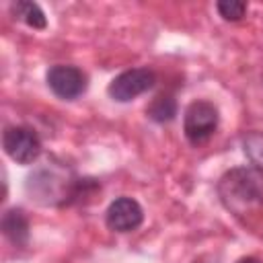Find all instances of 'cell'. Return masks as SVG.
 Returning a JSON list of instances; mask_svg holds the SVG:
<instances>
[{"mask_svg": "<svg viewBox=\"0 0 263 263\" xmlns=\"http://www.w3.org/2000/svg\"><path fill=\"white\" fill-rule=\"evenodd\" d=\"M218 195L228 212L242 216L263 203V181L257 171L236 166L220 177Z\"/></svg>", "mask_w": 263, "mask_h": 263, "instance_id": "cell-2", "label": "cell"}, {"mask_svg": "<svg viewBox=\"0 0 263 263\" xmlns=\"http://www.w3.org/2000/svg\"><path fill=\"white\" fill-rule=\"evenodd\" d=\"M45 80H47V86L49 90L58 97V99H64V101H74L78 99L80 95L86 92V86H88V78L86 74L76 68V66H68V64H58V66H51L45 74Z\"/></svg>", "mask_w": 263, "mask_h": 263, "instance_id": "cell-6", "label": "cell"}, {"mask_svg": "<svg viewBox=\"0 0 263 263\" xmlns=\"http://www.w3.org/2000/svg\"><path fill=\"white\" fill-rule=\"evenodd\" d=\"M242 148L247 158L255 164L257 171L263 173V132H251L242 138Z\"/></svg>", "mask_w": 263, "mask_h": 263, "instance_id": "cell-11", "label": "cell"}, {"mask_svg": "<svg viewBox=\"0 0 263 263\" xmlns=\"http://www.w3.org/2000/svg\"><path fill=\"white\" fill-rule=\"evenodd\" d=\"M2 148L18 164H31L41 154V140L27 125H8L2 134Z\"/></svg>", "mask_w": 263, "mask_h": 263, "instance_id": "cell-4", "label": "cell"}, {"mask_svg": "<svg viewBox=\"0 0 263 263\" xmlns=\"http://www.w3.org/2000/svg\"><path fill=\"white\" fill-rule=\"evenodd\" d=\"M146 115L156 123H168L177 115V101L173 95H158L146 107Z\"/></svg>", "mask_w": 263, "mask_h": 263, "instance_id": "cell-10", "label": "cell"}, {"mask_svg": "<svg viewBox=\"0 0 263 263\" xmlns=\"http://www.w3.org/2000/svg\"><path fill=\"white\" fill-rule=\"evenodd\" d=\"M218 8V14L224 18V21H230V23H236L245 16L247 12V2L242 0H220L216 4Z\"/></svg>", "mask_w": 263, "mask_h": 263, "instance_id": "cell-12", "label": "cell"}, {"mask_svg": "<svg viewBox=\"0 0 263 263\" xmlns=\"http://www.w3.org/2000/svg\"><path fill=\"white\" fill-rule=\"evenodd\" d=\"M154 84H156L154 70H150V68H132V70H125L119 76H115L109 82L107 92L117 103H129L136 97L150 90Z\"/></svg>", "mask_w": 263, "mask_h": 263, "instance_id": "cell-5", "label": "cell"}, {"mask_svg": "<svg viewBox=\"0 0 263 263\" xmlns=\"http://www.w3.org/2000/svg\"><path fill=\"white\" fill-rule=\"evenodd\" d=\"M144 222V210L134 197H117L109 203L105 212V224L107 228L115 232H132L140 228Z\"/></svg>", "mask_w": 263, "mask_h": 263, "instance_id": "cell-7", "label": "cell"}, {"mask_svg": "<svg viewBox=\"0 0 263 263\" xmlns=\"http://www.w3.org/2000/svg\"><path fill=\"white\" fill-rule=\"evenodd\" d=\"M10 12H12V16H14L16 21L25 23V25H27V27H31V29L41 31V29H45V27H47L45 12H43V10H41V6H39V4H35V2H27V0L12 2V4H10Z\"/></svg>", "mask_w": 263, "mask_h": 263, "instance_id": "cell-9", "label": "cell"}, {"mask_svg": "<svg viewBox=\"0 0 263 263\" xmlns=\"http://www.w3.org/2000/svg\"><path fill=\"white\" fill-rule=\"evenodd\" d=\"M218 123H220V115L214 103L193 101L183 115V134L193 146H199L214 136Z\"/></svg>", "mask_w": 263, "mask_h": 263, "instance_id": "cell-3", "label": "cell"}, {"mask_svg": "<svg viewBox=\"0 0 263 263\" xmlns=\"http://www.w3.org/2000/svg\"><path fill=\"white\" fill-rule=\"evenodd\" d=\"M2 234L14 245V247H25L29 242V218L21 208H10L2 214L0 220Z\"/></svg>", "mask_w": 263, "mask_h": 263, "instance_id": "cell-8", "label": "cell"}, {"mask_svg": "<svg viewBox=\"0 0 263 263\" xmlns=\"http://www.w3.org/2000/svg\"><path fill=\"white\" fill-rule=\"evenodd\" d=\"M97 183L92 179H76L68 173L53 166H41L35 173L27 177L25 189L31 195V199L43 203V205H55V203H70L86 195V189H95Z\"/></svg>", "mask_w": 263, "mask_h": 263, "instance_id": "cell-1", "label": "cell"}, {"mask_svg": "<svg viewBox=\"0 0 263 263\" xmlns=\"http://www.w3.org/2000/svg\"><path fill=\"white\" fill-rule=\"evenodd\" d=\"M236 263H261L257 257H240Z\"/></svg>", "mask_w": 263, "mask_h": 263, "instance_id": "cell-13", "label": "cell"}]
</instances>
